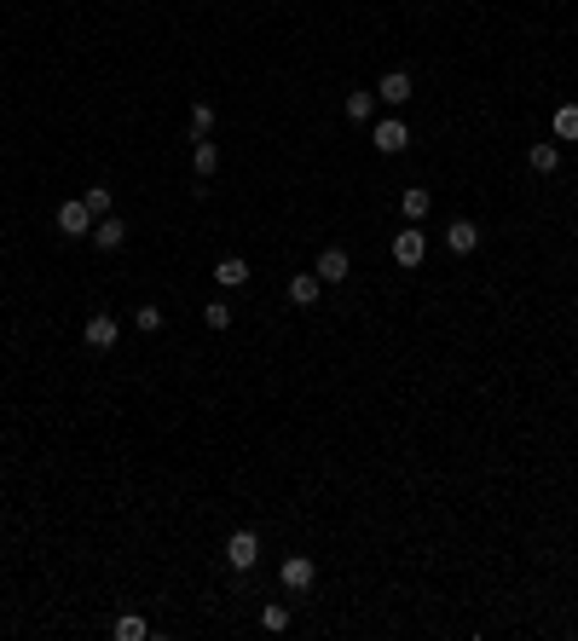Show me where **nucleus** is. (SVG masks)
<instances>
[{
    "label": "nucleus",
    "instance_id": "nucleus-4",
    "mask_svg": "<svg viewBox=\"0 0 578 641\" xmlns=\"http://www.w3.org/2000/svg\"><path fill=\"white\" fill-rule=\"evenodd\" d=\"M58 231H64V237H93V208L81 203H58Z\"/></svg>",
    "mask_w": 578,
    "mask_h": 641
},
{
    "label": "nucleus",
    "instance_id": "nucleus-9",
    "mask_svg": "<svg viewBox=\"0 0 578 641\" xmlns=\"http://www.w3.org/2000/svg\"><path fill=\"white\" fill-rule=\"evenodd\" d=\"M214 168H220V145H214V139H191V174L208 179Z\"/></svg>",
    "mask_w": 578,
    "mask_h": 641
},
{
    "label": "nucleus",
    "instance_id": "nucleus-18",
    "mask_svg": "<svg viewBox=\"0 0 578 641\" xmlns=\"http://www.w3.org/2000/svg\"><path fill=\"white\" fill-rule=\"evenodd\" d=\"M81 203L93 208V220H105V214H110V185H88V191H81Z\"/></svg>",
    "mask_w": 578,
    "mask_h": 641
},
{
    "label": "nucleus",
    "instance_id": "nucleus-6",
    "mask_svg": "<svg viewBox=\"0 0 578 641\" xmlns=\"http://www.w3.org/2000/svg\"><path fill=\"white\" fill-rule=\"evenodd\" d=\"M128 243V226H121L116 214H105V220H93V249L98 254H110V249H121Z\"/></svg>",
    "mask_w": 578,
    "mask_h": 641
},
{
    "label": "nucleus",
    "instance_id": "nucleus-7",
    "mask_svg": "<svg viewBox=\"0 0 578 641\" xmlns=\"http://www.w3.org/2000/svg\"><path fill=\"white\" fill-rule=\"evenodd\" d=\"M446 249H451V254H474V249H481L474 220H451V226H446Z\"/></svg>",
    "mask_w": 578,
    "mask_h": 641
},
{
    "label": "nucleus",
    "instance_id": "nucleus-3",
    "mask_svg": "<svg viewBox=\"0 0 578 641\" xmlns=\"http://www.w3.org/2000/svg\"><path fill=\"white\" fill-rule=\"evenodd\" d=\"M226 561L238 566V572H255V561H261V537H255L249 526H243V532H231V537H226Z\"/></svg>",
    "mask_w": 578,
    "mask_h": 641
},
{
    "label": "nucleus",
    "instance_id": "nucleus-19",
    "mask_svg": "<svg viewBox=\"0 0 578 641\" xmlns=\"http://www.w3.org/2000/svg\"><path fill=\"white\" fill-rule=\"evenodd\" d=\"M203 324H208V329H231V306H226V301H208V306H203Z\"/></svg>",
    "mask_w": 578,
    "mask_h": 641
},
{
    "label": "nucleus",
    "instance_id": "nucleus-16",
    "mask_svg": "<svg viewBox=\"0 0 578 641\" xmlns=\"http://www.w3.org/2000/svg\"><path fill=\"white\" fill-rule=\"evenodd\" d=\"M399 208H405V220H428V208H434V196H428L423 185H411V191L399 196Z\"/></svg>",
    "mask_w": 578,
    "mask_h": 641
},
{
    "label": "nucleus",
    "instance_id": "nucleus-15",
    "mask_svg": "<svg viewBox=\"0 0 578 641\" xmlns=\"http://www.w3.org/2000/svg\"><path fill=\"white\" fill-rule=\"evenodd\" d=\"M214 104H208V98H197V104H191V139H208V133H214Z\"/></svg>",
    "mask_w": 578,
    "mask_h": 641
},
{
    "label": "nucleus",
    "instance_id": "nucleus-12",
    "mask_svg": "<svg viewBox=\"0 0 578 641\" xmlns=\"http://www.w3.org/2000/svg\"><path fill=\"white\" fill-rule=\"evenodd\" d=\"M376 93H382V104H405V98H411L416 87H411V76H405V70H388Z\"/></svg>",
    "mask_w": 578,
    "mask_h": 641
},
{
    "label": "nucleus",
    "instance_id": "nucleus-23",
    "mask_svg": "<svg viewBox=\"0 0 578 641\" xmlns=\"http://www.w3.org/2000/svg\"><path fill=\"white\" fill-rule=\"evenodd\" d=\"M261 624H266V630H289V607H278V601H272V607L261 612Z\"/></svg>",
    "mask_w": 578,
    "mask_h": 641
},
{
    "label": "nucleus",
    "instance_id": "nucleus-14",
    "mask_svg": "<svg viewBox=\"0 0 578 641\" xmlns=\"http://www.w3.org/2000/svg\"><path fill=\"white\" fill-rule=\"evenodd\" d=\"M526 162H532V174H556V162H561V145H532V151H526Z\"/></svg>",
    "mask_w": 578,
    "mask_h": 641
},
{
    "label": "nucleus",
    "instance_id": "nucleus-22",
    "mask_svg": "<svg viewBox=\"0 0 578 641\" xmlns=\"http://www.w3.org/2000/svg\"><path fill=\"white\" fill-rule=\"evenodd\" d=\"M145 636H151L145 619H116V641H145Z\"/></svg>",
    "mask_w": 578,
    "mask_h": 641
},
{
    "label": "nucleus",
    "instance_id": "nucleus-5",
    "mask_svg": "<svg viewBox=\"0 0 578 641\" xmlns=\"http://www.w3.org/2000/svg\"><path fill=\"white\" fill-rule=\"evenodd\" d=\"M116 336H121V324L110 312H93L88 324H81V341H88V347H116Z\"/></svg>",
    "mask_w": 578,
    "mask_h": 641
},
{
    "label": "nucleus",
    "instance_id": "nucleus-20",
    "mask_svg": "<svg viewBox=\"0 0 578 641\" xmlns=\"http://www.w3.org/2000/svg\"><path fill=\"white\" fill-rule=\"evenodd\" d=\"M371 110H376V93H348V116L353 121H371Z\"/></svg>",
    "mask_w": 578,
    "mask_h": 641
},
{
    "label": "nucleus",
    "instance_id": "nucleus-11",
    "mask_svg": "<svg viewBox=\"0 0 578 641\" xmlns=\"http://www.w3.org/2000/svg\"><path fill=\"white\" fill-rule=\"evenodd\" d=\"M318 295H324V278H318V272H301V278H289V301H295V306H313Z\"/></svg>",
    "mask_w": 578,
    "mask_h": 641
},
{
    "label": "nucleus",
    "instance_id": "nucleus-2",
    "mask_svg": "<svg viewBox=\"0 0 578 641\" xmlns=\"http://www.w3.org/2000/svg\"><path fill=\"white\" fill-rule=\"evenodd\" d=\"M371 145H376V151H382V156H399L405 145H411V128H405L399 116H382V121H376V128H371Z\"/></svg>",
    "mask_w": 578,
    "mask_h": 641
},
{
    "label": "nucleus",
    "instance_id": "nucleus-13",
    "mask_svg": "<svg viewBox=\"0 0 578 641\" xmlns=\"http://www.w3.org/2000/svg\"><path fill=\"white\" fill-rule=\"evenodd\" d=\"M214 283H220V289H243V283H249V261H238V254L220 261L214 266Z\"/></svg>",
    "mask_w": 578,
    "mask_h": 641
},
{
    "label": "nucleus",
    "instance_id": "nucleus-17",
    "mask_svg": "<svg viewBox=\"0 0 578 641\" xmlns=\"http://www.w3.org/2000/svg\"><path fill=\"white\" fill-rule=\"evenodd\" d=\"M549 128H556V139L573 145V139H578V104H561L556 116H549Z\"/></svg>",
    "mask_w": 578,
    "mask_h": 641
},
{
    "label": "nucleus",
    "instance_id": "nucleus-21",
    "mask_svg": "<svg viewBox=\"0 0 578 641\" xmlns=\"http://www.w3.org/2000/svg\"><path fill=\"white\" fill-rule=\"evenodd\" d=\"M133 324H139L145 336H156V329H163V306H151V301H145L139 312H133Z\"/></svg>",
    "mask_w": 578,
    "mask_h": 641
},
{
    "label": "nucleus",
    "instance_id": "nucleus-1",
    "mask_svg": "<svg viewBox=\"0 0 578 641\" xmlns=\"http://www.w3.org/2000/svg\"><path fill=\"white\" fill-rule=\"evenodd\" d=\"M278 578H284L289 595H301V589H313V584H318V561H313V554H289V561L278 566Z\"/></svg>",
    "mask_w": 578,
    "mask_h": 641
},
{
    "label": "nucleus",
    "instance_id": "nucleus-8",
    "mask_svg": "<svg viewBox=\"0 0 578 641\" xmlns=\"http://www.w3.org/2000/svg\"><path fill=\"white\" fill-rule=\"evenodd\" d=\"M423 254H428L423 231H399V237H393V261H399V266H423Z\"/></svg>",
    "mask_w": 578,
    "mask_h": 641
},
{
    "label": "nucleus",
    "instance_id": "nucleus-10",
    "mask_svg": "<svg viewBox=\"0 0 578 641\" xmlns=\"http://www.w3.org/2000/svg\"><path fill=\"white\" fill-rule=\"evenodd\" d=\"M313 272H318V278H324V283H341V278H348V272H353V261H348V249H324V254H318V266H313Z\"/></svg>",
    "mask_w": 578,
    "mask_h": 641
}]
</instances>
